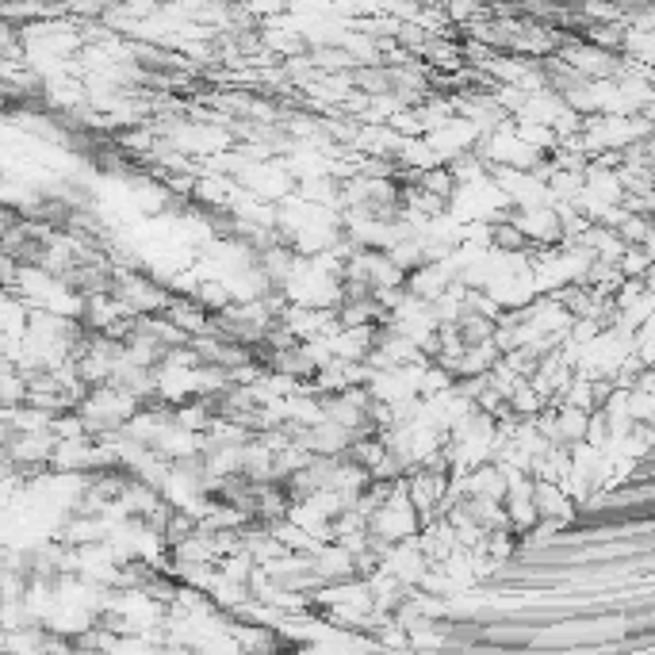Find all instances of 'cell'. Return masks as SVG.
Here are the masks:
<instances>
[{"label": "cell", "mask_w": 655, "mask_h": 655, "mask_svg": "<svg viewBox=\"0 0 655 655\" xmlns=\"http://www.w3.org/2000/svg\"><path fill=\"white\" fill-rule=\"evenodd\" d=\"M4 640H9V632L0 629V655H4Z\"/></svg>", "instance_id": "obj_1"}]
</instances>
